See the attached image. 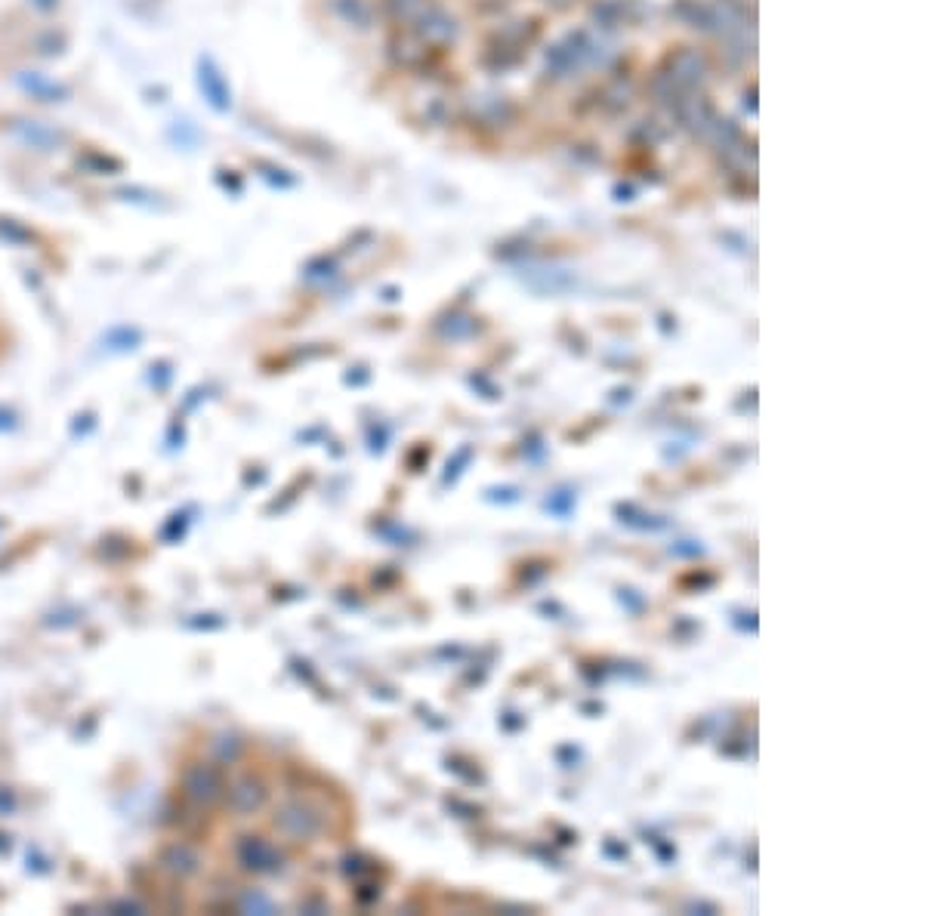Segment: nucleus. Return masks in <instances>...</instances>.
Instances as JSON below:
<instances>
[{"instance_id": "f257e3e1", "label": "nucleus", "mask_w": 926, "mask_h": 916, "mask_svg": "<svg viewBox=\"0 0 926 916\" xmlns=\"http://www.w3.org/2000/svg\"><path fill=\"white\" fill-rule=\"evenodd\" d=\"M439 50H433L430 44H423L411 28H399L393 31V38L386 41V56L396 68L402 71H426L433 65V56Z\"/></svg>"}, {"instance_id": "f03ea898", "label": "nucleus", "mask_w": 926, "mask_h": 916, "mask_svg": "<svg viewBox=\"0 0 926 916\" xmlns=\"http://www.w3.org/2000/svg\"><path fill=\"white\" fill-rule=\"evenodd\" d=\"M417 38L423 41V44H430L433 50H445V47H451L457 38H460V25H457V19L445 10V7H439V4H433L430 10H426L423 16H420V22L411 28Z\"/></svg>"}, {"instance_id": "7ed1b4c3", "label": "nucleus", "mask_w": 926, "mask_h": 916, "mask_svg": "<svg viewBox=\"0 0 926 916\" xmlns=\"http://www.w3.org/2000/svg\"><path fill=\"white\" fill-rule=\"evenodd\" d=\"M664 75L670 81L680 84L683 90H695V87H701L707 81L710 65H707V59L698 50L683 47V50H676V53L667 56V71H664Z\"/></svg>"}, {"instance_id": "20e7f679", "label": "nucleus", "mask_w": 926, "mask_h": 916, "mask_svg": "<svg viewBox=\"0 0 926 916\" xmlns=\"http://www.w3.org/2000/svg\"><path fill=\"white\" fill-rule=\"evenodd\" d=\"M198 87H201V93H204V99L213 112H229L232 108V90L223 78V71L213 65V59L198 62Z\"/></svg>"}, {"instance_id": "39448f33", "label": "nucleus", "mask_w": 926, "mask_h": 916, "mask_svg": "<svg viewBox=\"0 0 926 916\" xmlns=\"http://www.w3.org/2000/svg\"><path fill=\"white\" fill-rule=\"evenodd\" d=\"M328 7L343 25L355 31H371L377 25V7L371 0H328Z\"/></svg>"}, {"instance_id": "423d86ee", "label": "nucleus", "mask_w": 926, "mask_h": 916, "mask_svg": "<svg viewBox=\"0 0 926 916\" xmlns=\"http://www.w3.org/2000/svg\"><path fill=\"white\" fill-rule=\"evenodd\" d=\"M436 0H383V16L396 28H414Z\"/></svg>"}, {"instance_id": "0eeeda50", "label": "nucleus", "mask_w": 926, "mask_h": 916, "mask_svg": "<svg viewBox=\"0 0 926 916\" xmlns=\"http://www.w3.org/2000/svg\"><path fill=\"white\" fill-rule=\"evenodd\" d=\"M78 167H81L84 173L102 176V173H118V170H121V161L112 158V155H102V152H87V155L78 158Z\"/></svg>"}, {"instance_id": "6e6552de", "label": "nucleus", "mask_w": 926, "mask_h": 916, "mask_svg": "<svg viewBox=\"0 0 926 916\" xmlns=\"http://www.w3.org/2000/svg\"><path fill=\"white\" fill-rule=\"evenodd\" d=\"M34 4H38L41 10H53V7H56V0H34Z\"/></svg>"}, {"instance_id": "1a4fd4ad", "label": "nucleus", "mask_w": 926, "mask_h": 916, "mask_svg": "<svg viewBox=\"0 0 926 916\" xmlns=\"http://www.w3.org/2000/svg\"><path fill=\"white\" fill-rule=\"evenodd\" d=\"M550 4H556V7H572L575 0H550Z\"/></svg>"}]
</instances>
